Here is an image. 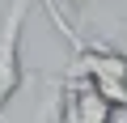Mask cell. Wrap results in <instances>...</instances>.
I'll return each instance as SVG.
<instances>
[{"instance_id": "6da1fadb", "label": "cell", "mask_w": 127, "mask_h": 123, "mask_svg": "<svg viewBox=\"0 0 127 123\" xmlns=\"http://www.w3.org/2000/svg\"><path fill=\"white\" fill-rule=\"evenodd\" d=\"M30 17V0H13L0 17V110L13 102V93L26 85V64H21V34Z\"/></svg>"}, {"instance_id": "7a4b0ae2", "label": "cell", "mask_w": 127, "mask_h": 123, "mask_svg": "<svg viewBox=\"0 0 127 123\" xmlns=\"http://www.w3.org/2000/svg\"><path fill=\"white\" fill-rule=\"evenodd\" d=\"M59 110H64V123H114V106L93 89L89 77H72L68 89L59 93Z\"/></svg>"}, {"instance_id": "3957f363", "label": "cell", "mask_w": 127, "mask_h": 123, "mask_svg": "<svg viewBox=\"0 0 127 123\" xmlns=\"http://www.w3.org/2000/svg\"><path fill=\"white\" fill-rule=\"evenodd\" d=\"M38 4H42V9H47V17H51V21H55V30H59V34H64V38H68V42H72V55H76V51H81V47H89V38H81V34H76V30H72V21H68V17H64V13H59V9H55V0H38Z\"/></svg>"}, {"instance_id": "277c9868", "label": "cell", "mask_w": 127, "mask_h": 123, "mask_svg": "<svg viewBox=\"0 0 127 123\" xmlns=\"http://www.w3.org/2000/svg\"><path fill=\"white\" fill-rule=\"evenodd\" d=\"M55 106H59V81H51V85L42 81V102H38L30 123H55Z\"/></svg>"}, {"instance_id": "5b68a950", "label": "cell", "mask_w": 127, "mask_h": 123, "mask_svg": "<svg viewBox=\"0 0 127 123\" xmlns=\"http://www.w3.org/2000/svg\"><path fill=\"white\" fill-rule=\"evenodd\" d=\"M68 4H72V13H89V9L102 4V0H68Z\"/></svg>"}, {"instance_id": "8992f818", "label": "cell", "mask_w": 127, "mask_h": 123, "mask_svg": "<svg viewBox=\"0 0 127 123\" xmlns=\"http://www.w3.org/2000/svg\"><path fill=\"white\" fill-rule=\"evenodd\" d=\"M114 123H127V115H114Z\"/></svg>"}, {"instance_id": "52a82bcc", "label": "cell", "mask_w": 127, "mask_h": 123, "mask_svg": "<svg viewBox=\"0 0 127 123\" xmlns=\"http://www.w3.org/2000/svg\"><path fill=\"white\" fill-rule=\"evenodd\" d=\"M123 85H127V72H123Z\"/></svg>"}]
</instances>
